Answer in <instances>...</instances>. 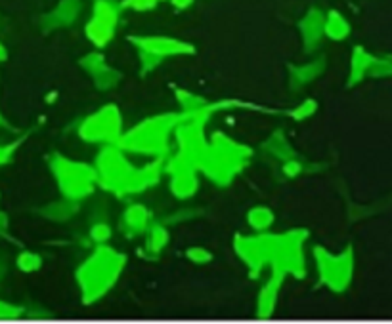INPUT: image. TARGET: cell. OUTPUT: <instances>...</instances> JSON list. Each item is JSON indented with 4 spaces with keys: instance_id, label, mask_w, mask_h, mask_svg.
Returning <instances> with one entry per match:
<instances>
[{
    "instance_id": "obj_1",
    "label": "cell",
    "mask_w": 392,
    "mask_h": 324,
    "mask_svg": "<svg viewBox=\"0 0 392 324\" xmlns=\"http://www.w3.org/2000/svg\"><path fill=\"white\" fill-rule=\"evenodd\" d=\"M316 258L320 259L321 279L329 288L341 292L349 286L354 271V256L350 248L341 256H329L327 252L316 250Z\"/></svg>"
},
{
    "instance_id": "obj_2",
    "label": "cell",
    "mask_w": 392,
    "mask_h": 324,
    "mask_svg": "<svg viewBox=\"0 0 392 324\" xmlns=\"http://www.w3.org/2000/svg\"><path fill=\"white\" fill-rule=\"evenodd\" d=\"M117 128H121V118L113 109H106L102 113L94 115V118L87 121L80 134L90 141H103L109 137H117Z\"/></svg>"
},
{
    "instance_id": "obj_3",
    "label": "cell",
    "mask_w": 392,
    "mask_h": 324,
    "mask_svg": "<svg viewBox=\"0 0 392 324\" xmlns=\"http://www.w3.org/2000/svg\"><path fill=\"white\" fill-rule=\"evenodd\" d=\"M371 61H373V56H370L368 52L362 50V48H356V50H354V58H352V69H350V84H354V82H360L363 77H368V71H370Z\"/></svg>"
},
{
    "instance_id": "obj_4",
    "label": "cell",
    "mask_w": 392,
    "mask_h": 324,
    "mask_svg": "<svg viewBox=\"0 0 392 324\" xmlns=\"http://www.w3.org/2000/svg\"><path fill=\"white\" fill-rule=\"evenodd\" d=\"M349 23L344 22L341 15H333L331 22L327 23V33H329V36L335 38V40H342L344 36L349 35Z\"/></svg>"
},
{
    "instance_id": "obj_5",
    "label": "cell",
    "mask_w": 392,
    "mask_h": 324,
    "mask_svg": "<svg viewBox=\"0 0 392 324\" xmlns=\"http://www.w3.org/2000/svg\"><path fill=\"white\" fill-rule=\"evenodd\" d=\"M147 219V214H145L142 206H132L129 212H126V216H124V222L129 227H132L134 231H138L144 227V222Z\"/></svg>"
},
{
    "instance_id": "obj_6",
    "label": "cell",
    "mask_w": 392,
    "mask_h": 324,
    "mask_svg": "<svg viewBox=\"0 0 392 324\" xmlns=\"http://www.w3.org/2000/svg\"><path fill=\"white\" fill-rule=\"evenodd\" d=\"M368 77H392V59L373 58Z\"/></svg>"
},
{
    "instance_id": "obj_7",
    "label": "cell",
    "mask_w": 392,
    "mask_h": 324,
    "mask_svg": "<svg viewBox=\"0 0 392 324\" xmlns=\"http://www.w3.org/2000/svg\"><path fill=\"white\" fill-rule=\"evenodd\" d=\"M249 222H251L254 227L264 229V227H268V225L274 222V214L266 208H256L249 214Z\"/></svg>"
},
{
    "instance_id": "obj_8",
    "label": "cell",
    "mask_w": 392,
    "mask_h": 324,
    "mask_svg": "<svg viewBox=\"0 0 392 324\" xmlns=\"http://www.w3.org/2000/svg\"><path fill=\"white\" fill-rule=\"evenodd\" d=\"M20 265L23 267V271H35L36 267L41 265V258H36L33 254H23L20 258Z\"/></svg>"
},
{
    "instance_id": "obj_9",
    "label": "cell",
    "mask_w": 392,
    "mask_h": 324,
    "mask_svg": "<svg viewBox=\"0 0 392 324\" xmlns=\"http://www.w3.org/2000/svg\"><path fill=\"white\" fill-rule=\"evenodd\" d=\"M188 256L194 259V261H201V263L211 259V254L207 252V250H203V248H191L188 252Z\"/></svg>"
},
{
    "instance_id": "obj_10",
    "label": "cell",
    "mask_w": 392,
    "mask_h": 324,
    "mask_svg": "<svg viewBox=\"0 0 392 324\" xmlns=\"http://www.w3.org/2000/svg\"><path fill=\"white\" fill-rule=\"evenodd\" d=\"M92 237L96 240H106L109 237V227L108 225H96L94 229H92Z\"/></svg>"
},
{
    "instance_id": "obj_11",
    "label": "cell",
    "mask_w": 392,
    "mask_h": 324,
    "mask_svg": "<svg viewBox=\"0 0 392 324\" xmlns=\"http://www.w3.org/2000/svg\"><path fill=\"white\" fill-rule=\"evenodd\" d=\"M0 59H4V50H2V46H0Z\"/></svg>"
}]
</instances>
